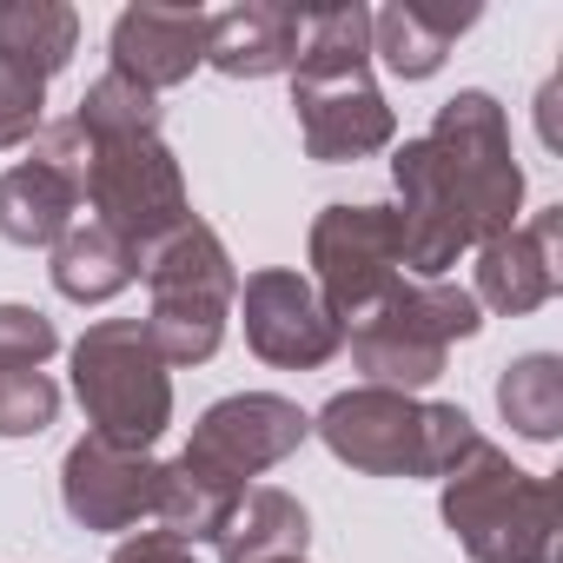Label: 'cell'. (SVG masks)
I'll list each match as a JSON object with an SVG mask.
<instances>
[{"mask_svg":"<svg viewBox=\"0 0 563 563\" xmlns=\"http://www.w3.org/2000/svg\"><path fill=\"white\" fill-rule=\"evenodd\" d=\"M497 411L517 438L556 444L563 431V358L556 352H523L497 372Z\"/></svg>","mask_w":563,"mask_h":563,"instance_id":"obj_22","label":"cell"},{"mask_svg":"<svg viewBox=\"0 0 563 563\" xmlns=\"http://www.w3.org/2000/svg\"><path fill=\"white\" fill-rule=\"evenodd\" d=\"M306 265H312L306 272L312 292L339 319V332L372 319L405 286V245H398L391 206H325L306 232Z\"/></svg>","mask_w":563,"mask_h":563,"instance_id":"obj_8","label":"cell"},{"mask_svg":"<svg viewBox=\"0 0 563 563\" xmlns=\"http://www.w3.org/2000/svg\"><path fill=\"white\" fill-rule=\"evenodd\" d=\"M60 504L80 530H140L153 523L159 510V457L153 451H126V444H107V438H80L67 457H60Z\"/></svg>","mask_w":563,"mask_h":563,"instance_id":"obj_12","label":"cell"},{"mask_svg":"<svg viewBox=\"0 0 563 563\" xmlns=\"http://www.w3.org/2000/svg\"><path fill=\"white\" fill-rule=\"evenodd\" d=\"M391 186H398L391 219H398V245H405V278H451V265L477 239H471V225H464V212H457L424 133L391 153Z\"/></svg>","mask_w":563,"mask_h":563,"instance_id":"obj_13","label":"cell"},{"mask_svg":"<svg viewBox=\"0 0 563 563\" xmlns=\"http://www.w3.org/2000/svg\"><path fill=\"white\" fill-rule=\"evenodd\" d=\"M424 146H431V159H438V173H444V186H451V199H457V212H464L477 245L517 225V212H523V166H517L510 113H504L497 93L457 87L438 107Z\"/></svg>","mask_w":563,"mask_h":563,"instance_id":"obj_7","label":"cell"},{"mask_svg":"<svg viewBox=\"0 0 563 563\" xmlns=\"http://www.w3.org/2000/svg\"><path fill=\"white\" fill-rule=\"evenodd\" d=\"M278 563H306V556H278Z\"/></svg>","mask_w":563,"mask_h":563,"instance_id":"obj_28","label":"cell"},{"mask_svg":"<svg viewBox=\"0 0 563 563\" xmlns=\"http://www.w3.org/2000/svg\"><path fill=\"white\" fill-rule=\"evenodd\" d=\"M292 113L306 159L319 166H352L398 146V113L372 80V8L345 0V8L306 14L292 60Z\"/></svg>","mask_w":563,"mask_h":563,"instance_id":"obj_1","label":"cell"},{"mask_svg":"<svg viewBox=\"0 0 563 563\" xmlns=\"http://www.w3.org/2000/svg\"><path fill=\"white\" fill-rule=\"evenodd\" d=\"M438 517L471 563H556V484L510 464V451L490 438H477L471 457L438 477Z\"/></svg>","mask_w":563,"mask_h":563,"instance_id":"obj_4","label":"cell"},{"mask_svg":"<svg viewBox=\"0 0 563 563\" xmlns=\"http://www.w3.org/2000/svg\"><path fill=\"white\" fill-rule=\"evenodd\" d=\"M159 93H146V87H133V80H120V74H100L87 93H80V107L67 113L87 140H133V133H159Z\"/></svg>","mask_w":563,"mask_h":563,"instance_id":"obj_23","label":"cell"},{"mask_svg":"<svg viewBox=\"0 0 563 563\" xmlns=\"http://www.w3.org/2000/svg\"><path fill=\"white\" fill-rule=\"evenodd\" d=\"M74 398L87 431L126 451H153L173 424V365L153 352L140 319H100L74 339Z\"/></svg>","mask_w":563,"mask_h":563,"instance_id":"obj_6","label":"cell"},{"mask_svg":"<svg viewBox=\"0 0 563 563\" xmlns=\"http://www.w3.org/2000/svg\"><path fill=\"white\" fill-rule=\"evenodd\" d=\"M245 319V345L252 358L278 365V372H319L345 352V332L339 319L319 306L312 278L292 272V265H258L252 278H239V306Z\"/></svg>","mask_w":563,"mask_h":563,"instance_id":"obj_11","label":"cell"},{"mask_svg":"<svg viewBox=\"0 0 563 563\" xmlns=\"http://www.w3.org/2000/svg\"><path fill=\"white\" fill-rule=\"evenodd\" d=\"M477 332H484V312H477L471 286H457V278H405L372 319H358L345 332V352L365 372V385L418 398L424 385L444 378L451 345H464Z\"/></svg>","mask_w":563,"mask_h":563,"instance_id":"obj_5","label":"cell"},{"mask_svg":"<svg viewBox=\"0 0 563 563\" xmlns=\"http://www.w3.org/2000/svg\"><path fill=\"white\" fill-rule=\"evenodd\" d=\"M47 258H54V265H47L54 292L74 299V306H107V299H120L133 278H140V252H133L120 232H107L100 219H74L67 239H60Z\"/></svg>","mask_w":563,"mask_h":563,"instance_id":"obj_20","label":"cell"},{"mask_svg":"<svg viewBox=\"0 0 563 563\" xmlns=\"http://www.w3.org/2000/svg\"><path fill=\"white\" fill-rule=\"evenodd\" d=\"M312 438L358 477H451L484 431L464 405L352 385L325 398V411L312 418Z\"/></svg>","mask_w":563,"mask_h":563,"instance_id":"obj_2","label":"cell"},{"mask_svg":"<svg viewBox=\"0 0 563 563\" xmlns=\"http://www.w3.org/2000/svg\"><path fill=\"white\" fill-rule=\"evenodd\" d=\"M477 27V8H424V0H391L372 14V60H385V74L398 80H431L457 34Z\"/></svg>","mask_w":563,"mask_h":563,"instance_id":"obj_17","label":"cell"},{"mask_svg":"<svg viewBox=\"0 0 563 563\" xmlns=\"http://www.w3.org/2000/svg\"><path fill=\"white\" fill-rule=\"evenodd\" d=\"M80 47V14L67 0H0V60L34 74L41 87L74 60Z\"/></svg>","mask_w":563,"mask_h":563,"instance_id":"obj_21","label":"cell"},{"mask_svg":"<svg viewBox=\"0 0 563 563\" xmlns=\"http://www.w3.org/2000/svg\"><path fill=\"white\" fill-rule=\"evenodd\" d=\"M306 438H312V418L292 398H278V391H232V398L199 411L179 464L212 477V484H225V490H245L272 464H286Z\"/></svg>","mask_w":563,"mask_h":563,"instance_id":"obj_10","label":"cell"},{"mask_svg":"<svg viewBox=\"0 0 563 563\" xmlns=\"http://www.w3.org/2000/svg\"><path fill=\"white\" fill-rule=\"evenodd\" d=\"M54 352H60V325L41 306H0V358L41 372Z\"/></svg>","mask_w":563,"mask_h":563,"instance_id":"obj_26","label":"cell"},{"mask_svg":"<svg viewBox=\"0 0 563 563\" xmlns=\"http://www.w3.org/2000/svg\"><path fill=\"white\" fill-rule=\"evenodd\" d=\"M47 126V87L21 67L0 60V153L34 146V133Z\"/></svg>","mask_w":563,"mask_h":563,"instance_id":"obj_25","label":"cell"},{"mask_svg":"<svg viewBox=\"0 0 563 563\" xmlns=\"http://www.w3.org/2000/svg\"><path fill=\"white\" fill-rule=\"evenodd\" d=\"M306 537H312V517L292 490L245 484L239 504L225 510L212 550H219V563H278V556H306Z\"/></svg>","mask_w":563,"mask_h":563,"instance_id":"obj_18","label":"cell"},{"mask_svg":"<svg viewBox=\"0 0 563 563\" xmlns=\"http://www.w3.org/2000/svg\"><path fill=\"white\" fill-rule=\"evenodd\" d=\"M299 34H306V14L286 8V0H239V8L206 21V67H219L225 80L292 74Z\"/></svg>","mask_w":563,"mask_h":563,"instance_id":"obj_16","label":"cell"},{"mask_svg":"<svg viewBox=\"0 0 563 563\" xmlns=\"http://www.w3.org/2000/svg\"><path fill=\"white\" fill-rule=\"evenodd\" d=\"M87 219H100L107 232H120L133 252L153 245L159 232H173L192 199H186V173L179 153L159 133H133V140H87V186H80Z\"/></svg>","mask_w":563,"mask_h":563,"instance_id":"obj_9","label":"cell"},{"mask_svg":"<svg viewBox=\"0 0 563 563\" xmlns=\"http://www.w3.org/2000/svg\"><path fill=\"white\" fill-rule=\"evenodd\" d=\"M74 219H80V186L60 166L21 159V166L0 173V239L8 245H27V252L47 245L54 252Z\"/></svg>","mask_w":563,"mask_h":563,"instance_id":"obj_19","label":"cell"},{"mask_svg":"<svg viewBox=\"0 0 563 563\" xmlns=\"http://www.w3.org/2000/svg\"><path fill=\"white\" fill-rule=\"evenodd\" d=\"M60 418V385L34 365L0 358V438H41Z\"/></svg>","mask_w":563,"mask_h":563,"instance_id":"obj_24","label":"cell"},{"mask_svg":"<svg viewBox=\"0 0 563 563\" xmlns=\"http://www.w3.org/2000/svg\"><path fill=\"white\" fill-rule=\"evenodd\" d=\"M107 563H199V556H192V543H179V537H166V530L146 523V530H126Z\"/></svg>","mask_w":563,"mask_h":563,"instance_id":"obj_27","label":"cell"},{"mask_svg":"<svg viewBox=\"0 0 563 563\" xmlns=\"http://www.w3.org/2000/svg\"><path fill=\"white\" fill-rule=\"evenodd\" d=\"M556 239H563V206H543V212L517 219L510 232H497V239L471 245V252H477V265H471V272H477V286H471L477 312L523 319V312L550 306V299H556V286H563Z\"/></svg>","mask_w":563,"mask_h":563,"instance_id":"obj_14","label":"cell"},{"mask_svg":"<svg viewBox=\"0 0 563 563\" xmlns=\"http://www.w3.org/2000/svg\"><path fill=\"white\" fill-rule=\"evenodd\" d=\"M140 286H146L140 325L166 365H206L225 345L239 306V265L199 212H186L173 232L140 245Z\"/></svg>","mask_w":563,"mask_h":563,"instance_id":"obj_3","label":"cell"},{"mask_svg":"<svg viewBox=\"0 0 563 563\" xmlns=\"http://www.w3.org/2000/svg\"><path fill=\"white\" fill-rule=\"evenodd\" d=\"M206 21L212 14H199V8H120L113 34H107V54H113L107 74H120L146 93L186 87L206 67Z\"/></svg>","mask_w":563,"mask_h":563,"instance_id":"obj_15","label":"cell"}]
</instances>
